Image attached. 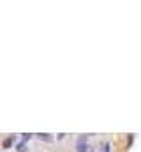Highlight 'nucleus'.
I'll return each instance as SVG.
<instances>
[{"label":"nucleus","mask_w":141,"mask_h":152,"mask_svg":"<svg viewBox=\"0 0 141 152\" xmlns=\"http://www.w3.org/2000/svg\"><path fill=\"white\" fill-rule=\"evenodd\" d=\"M76 152H92V147L86 143V136H81L78 140V145H76Z\"/></svg>","instance_id":"obj_1"},{"label":"nucleus","mask_w":141,"mask_h":152,"mask_svg":"<svg viewBox=\"0 0 141 152\" xmlns=\"http://www.w3.org/2000/svg\"><path fill=\"white\" fill-rule=\"evenodd\" d=\"M14 143V134H11V136H7L5 140H4V149H9L11 145Z\"/></svg>","instance_id":"obj_2"},{"label":"nucleus","mask_w":141,"mask_h":152,"mask_svg":"<svg viewBox=\"0 0 141 152\" xmlns=\"http://www.w3.org/2000/svg\"><path fill=\"white\" fill-rule=\"evenodd\" d=\"M16 152H27V143L25 142H20L16 145Z\"/></svg>","instance_id":"obj_3"},{"label":"nucleus","mask_w":141,"mask_h":152,"mask_svg":"<svg viewBox=\"0 0 141 152\" xmlns=\"http://www.w3.org/2000/svg\"><path fill=\"white\" fill-rule=\"evenodd\" d=\"M39 138L44 140V142H51V136H48V134H39Z\"/></svg>","instance_id":"obj_4"},{"label":"nucleus","mask_w":141,"mask_h":152,"mask_svg":"<svg viewBox=\"0 0 141 152\" xmlns=\"http://www.w3.org/2000/svg\"><path fill=\"white\" fill-rule=\"evenodd\" d=\"M102 152H109V143H104L102 145Z\"/></svg>","instance_id":"obj_5"},{"label":"nucleus","mask_w":141,"mask_h":152,"mask_svg":"<svg viewBox=\"0 0 141 152\" xmlns=\"http://www.w3.org/2000/svg\"><path fill=\"white\" fill-rule=\"evenodd\" d=\"M32 138V134H23V142H27V140H30Z\"/></svg>","instance_id":"obj_6"}]
</instances>
